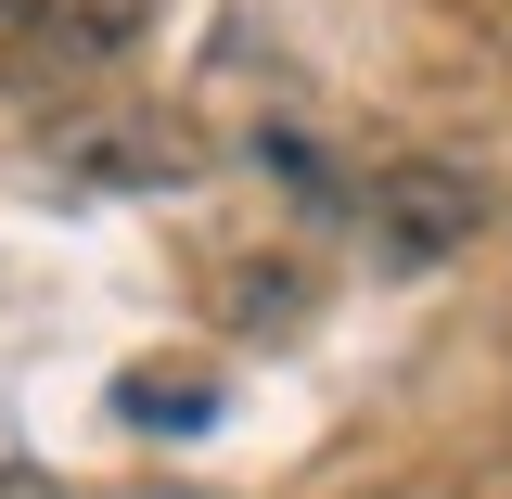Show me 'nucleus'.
<instances>
[{
  "label": "nucleus",
  "instance_id": "obj_2",
  "mask_svg": "<svg viewBox=\"0 0 512 499\" xmlns=\"http://www.w3.org/2000/svg\"><path fill=\"white\" fill-rule=\"evenodd\" d=\"M154 39V0H13L0 13V90H77Z\"/></svg>",
  "mask_w": 512,
  "mask_h": 499
},
{
  "label": "nucleus",
  "instance_id": "obj_3",
  "mask_svg": "<svg viewBox=\"0 0 512 499\" xmlns=\"http://www.w3.org/2000/svg\"><path fill=\"white\" fill-rule=\"evenodd\" d=\"M52 167L90 192H167L192 180V128L154 103H103V116H52Z\"/></svg>",
  "mask_w": 512,
  "mask_h": 499
},
{
  "label": "nucleus",
  "instance_id": "obj_4",
  "mask_svg": "<svg viewBox=\"0 0 512 499\" xmlns=\"http://www.w3.org/2000/svg\"><path fill=\"white\" fill-rule=\"evenodd\" d=\"M205 410H218V397H205L192 372H141L128 384V423H205Z\"/></svg>",
  "mask_w": 512,
  "mask_h": 499
},
{
  "label": "nucleus",
  "instance_id": "obj_6",
  "mask_svg": "<svg viewBox=\"0 0 512 499\" xmlns=\"http://www.w3.org/2000/svg\"><path fill=\"white\" fill-rule=\"evenodd\" d=\"M0 13H13V0H0Z\"/></svg>",
  "mask_w": 512,
  "mask_h": 499
},
{
  "label": "nucleus",
  "instance_id": "obj_1",
  "mask_svg": "<svg viewBox=\"0 0 512 499\" xmlns=\"http://www.w3.org/2000/svg\"><path fill=\"white\" fill-rule=\"evenodd\" d=\"M474 231H487V180H474V167L410 154V167H372V180H359V256H372L384 282H423V269H448Z\"/></svg>",
  "mask_w": 512,
  "mask_h": 499
},
{
  "label": "nucleus",
  "instance_id": "obj_5",
  "mask_svg": "<svg viewBox=\"0 0 512 499\" xmlns=\"http://www.w3.org/2000/svg\"><path fill=\"white\" fill-rule=\"evenodd\" d=\"M0 499H52V487H39V474H0Z\"/></svg>",
  "mask_w": 512,
  "mask_h": 499
}]
</instances>
